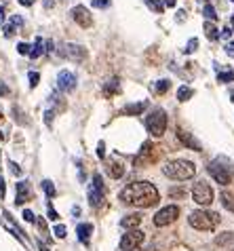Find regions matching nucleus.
<instances>
[{
    "label": "nucleus",
    "mask_w": 234,
    "mask_h": 251,
    "mask_svg": "<svg viewBox=\"0 0 234 251\" xmlns=\"http://www.w3.org/2000/svg\"><path fill=\"white\" fill-rule=\"evenodd\" d=\"M125 205L133 207H152L158 203V190L150 182H131L118 194Z\"/></svg>",
    "instance_id": "f257e3e1"
},
{
    "label": "nucleus",
    "mask_w": 234,
    "mask_h": 251,
    "mask_svg": "<svg viewBox=\"0 0 234 251\" xmlns=\"http://www.w3.org/2000/svg\"><path fill=\"white\" fill-rule=\"evenodd\" d=\"M163 173L171 179L184 182V179L194 177L196 167H194V163H190V160H171V163H167L163 167Z\"/></svg>",
    "instance_id": "f03ea898"
},
{
    "label": "nucleus",
    "mask_w": 234,
    "mask_h": 251,
    "mask_svg": "<svg viewBox=\"0 0 234 251\" xmlns=\"http://www.w3.org/2000/svg\"><path fill=\"white\" fill-rule=\"evenodd\" d=\"M209 173L213 176V179H215L217 184H222V186H228L232 182V176H234L230 160H226L224 156L211 160L209 163Z\"/></svg>",
    "instance_id": "7ed1b4c3"
},
{
    "label": "nucleus",
    "mask_w": 234,
    "mask_h": 251,
    "mask_svg": "<svg viewBox=\"0 0 234 251\" xmlns=\"http://www.w3.org/2000/svg\"><path fill=\"white\" fill-rule=\"evenodd\" d=\"M190 226L196 228V230H213L217 224H219V213L215 211H205V209H201V211H194L190 213Z\"/></svg>",
    "instance_id": "20e7f679"
},
{
    "label": "nucleus",
    "mask_w": 234,
    "mask_h": 251,
    "mask_svg": "<svg viewBox=\"0 0 234 251\" xmlns=\"http://www.w3.org/2000/svg\"><path fill=\"white\" fill-rule=\"evenodd\" d=\"M146 127L154 137H161L164 133V129H167V114H164V110H152L146 118Z\"/></svg>",
    "instance_id": "39448f33"
},
{
    "label": "nucleus",
    "mask_w": 234,
    "mask_h": 251,
    "mask_svg": "<svg viewBox=\"0 0 234 251\" xmlns=\"http://www.w3.org/2000/svg\"><path fill=\"white\" fill-rule=\"evenodd\" d=\"M192 199L194 203L207 207L213 203V188L207 184V182H196L194 188H192Z\"/></svg>",
    "instance_id": "423d86ee"
},
{
    "label": "nucleus",
    "mask_w": 234,
    "mask_h": 251,
    "mask_svg": "<svg viewBox=\"0 0 234 251\" xmlns=\"http://www.w3.org/2000/svg\"><path fill=\"white\" fill-rule=\"evenodd\" d=\"M57 53L61 55V57H66V59H74V61H82V59L87 57L85 47L74 45V43H61V45H59V49H57Z\"/></svg>",
    "instance_id": "0eeeda50"
},
{
    "label": "nucleus",
    "mask_w": 234,
    "mask_h": 251,
    "mask_svg": "<svg viewBox=\"0 0 234 251\" xmlns=\"http://www.w3.org/2000/svg\"><path fill=\"white\" fill-rule=\"evenodd\" d=\"M101 201H104V179H101L99 173L93 176V184L89 188V203L93 207H99Z\"/></svg>",
    "instance_id": "6e6552de"
},
{
    "label": "nucleus",
    "mask_w": 234,
    "mask_h": 251,
    "mask_svg": "<svg viewBox=\"0 0 234 251\" xmlns=\"http://www.w3.org/2000/svg\"><path fill=\"white\" fill-rule=\"evenodd\" d=\"M143 243V232L141 230H137V228H133V230H129L127 234H122V239H120V249L122 251H133V249H137Z\"/></svg>",
    "instance_id": "1a4fd4ad"
},
{
    "label": "nucleus",
    "mask_w": 234,
    "mask_h": 251,
    "mask_svg": "<svg viewBox=\"0 0 234 251\" xmlns=\"http://www.w3.org/2000/svg\"><path fill=\"white\" fill-rule=\"evenodd\" d=\"M177 215H180V209H177L175 205H169V207L161 209V211L154 215V224L156 226H169L177 220Z\"/></svg>",
    "instance_id": "9d476101"
},
{
    "label": "nucleus",
    "mask_w": 234,
    "mask_h": 251,
    "mask_svg": "<svg viewBox=\"0 0 234 251\" xmlns=\"http://www.w3.org/2000/svg\"><path fill=\"white\" fill-rule=\"evenodd\" d=\"M72 19L76 22L80 27H91L93 24V17H91V11L87 9V6H74V9L70 11Z\"/></svg>",
    "instance_id": "9b49d317"
},
{
    "label": "nucleus",
    "mask_w": 234,
    "mask_h": 251,
    "mask_svg": "<svg viewBox=\"0 0 234 251\" xmlns=\"http://www.w3.org/2000/svg\"><path fill=\"white\" fill-rule=\"evenodd\" d=\"M57 87L61 89V91L70 93L76 89V76H74L72 72H68V70H64V72H59L57 76Z\"/></svg>",
    "instance_id": "f8f14e48"
},
{
    "label": "nucleus",
    "mask_w": 234,
    "mask_h": 251,
    "mask_svg": "<svg viewBox=\"0 0 234 251\" xmlns=\"http://www.w3.org/2000/svg\"><path fill=\"white\" fill-rule=\"evenodd\" d=\"M177 137H180V142L186 146V148H190V150H196V152H201V150H203L201 142L192 137V135L188 133V131H184V129H177Z\"/></svg>",
    "instance_id": "ddd939ff"
},
{
    "label": "nucleus",
    "mask_w": 234,
    "mask_h": 251,
    "mask_svg": "<svg viewBox=\"0 0 234 251\" xmlns=\"http://www.w3.org/2000/svg\"><path fill=\"white\" fill-rule=\"evenodd\" d=\"M27 199H30V188H27V182H19L15 186V203L23 205Z\"/></svg>",
    "instance_id": "4468645a"
},
{
    "label": "nucleus",
    "mask_w": 234,
    "mask_h": 251,
    "mask_svg": "<svg viewBox=\"0 0 234 251\" xmlns=\"http://www.w3.org/2000/svg\"><path fill=\"white\" fill-rule=\"evenodd\" d=\"M140 224H141V215L140 213H131V215H127V218L120 220V226L122 228H131V230L137 228Z\"/></svg>",
    "instance_id": "2eb2a0df"
},
{
    "label": "nucleus",
    "mask_w": 234,
    "mask_h": 251,
    "mask_svg": "<svg viewBox=\"0 0 234 251\" xmlns=\"http://www.w3.org/2000/svg\"><path fill=\"white\" fill-rule=\"evenodd\" d=\"M148 108V101H140V103H131V106H127L125 110H122V114L127 116H135V114H141L143 110Z\"/></svg>",
    "instance_id": "dca6fc26"
},
{
    "label": "nucleus",
    "mask_w": 234,
    "mask_h": 251,
    "mask_svg": "<svg viewBox=\"0 0 234 251\" xmlns=\"http://www.w3.org/2000/svg\"><path fill=\"white\" fill-rule=\"evenodd\" d=\"M76 232H78V239H80V243H85V245H87V243H89V239H91L93 226H91V224H80Z\"/></svg>",
    "instance_id": "f3484780"
},
{
    "label": "nucleus",
    "mask_w": 234,
    "mask_h": 251,
    "mask_svg": "<svg viewBox=\"0 0 234 251\" xmlns=\"http://www.w3.org/2000/svg\"><path fill=\"white\" fill-rule=\"evenodd\" d=\"M108 173H110V176H112L114 179H118V177L125 176V167H122L120 163H110V167H108Z\"/></svg>",
    "instance_id": "a211bd4d"
},
{
    "label": "nucleus",
    "mask_w": 234,
    "mask_h": 251,
    "mask_svg": "<svg viewBox=\"0 0 234 251\" xmlns=\"http://www.w3.org/2000/svg\"><path fill=\"white\" fill-rule=\"evenodd\" d=\"M45 40L43 38H36V43H34V47L30 49V57L32 59H36V57H40V55H43L45 53Z\"/></svg>",
    "instance_id": "6ab92c4d"
},
{
    "label": "nucleus",
    "mask_w": 234,
    "mask_h": 251,
    "mask_svg": "<svg viewBox=\"0 0 234 251\" xmlns=\"http://www.w3.org/2000/svg\"><path fill=\"white\" fill-rule=\"evenodd\" d=\"M19 25H22V17L13 15V17H11V24L4 25V34H6V36H11V34L15 32V27H19Z\"/></svg>",
    "instance_id": "aec40b11"
},
{
    "label": "nucleus",
    "mask_w": 234,
    "mask_h": 251,
    "mask_svg": "<svg viewBox=\"0 0 234 251\" xmlns=\"http://www.w3.org/2000/svg\"><path fill=\"white\" fill-rule=\"evenodd\" d=\"M219 199H222L224 207L228 209V211L234 213V197H232V194H230V192H222V197H219Z\"/></svg>",
    "instance_id": "412c9836"
},
{
    "label": "nucleus",
    "mask_w": 234,
    "mask_h": 251,
    "mask_svg": "<svg viewBox=\"0 0 234 251\" xmlns=\"http://www.w3.org/2000/svg\"><path fill=\"white\" fill-rule=\"evenodd\" d=\"M205 34H207V38L209 40H217L219 38V32H217V27L215 25H213V24H205Z\"/></svg>",
    "instance_id": "4be33fe9"
},
{
    "label": "nucleus",
    "mask_w": 234,
    "mask_h": 251,
    "mask_svg": "<svg viewBox=\"0 0 234 251\" xmlns=\"http://www.w3.org/2000/svg\"><path fill=\"white\" fill-rule=\"evenodd\" d=\"M192 95H194V91H192L190 87H180V91H177V100H180V101H188Z\"/></svg>",
    "instance_id": "5701e85b"
},
{
    "label": "nucleus",
    "mask_w": 234,
    "mask_h": 251,
    "mask_svg": "<svg viewBox=\"0 0 234 251\" xmlns=\"http://www.w3.org/2000/svg\"><path fill=\"white\" fill-rule=\"evenodd\" d=\"M104 93H106V95H114V93H118V80H116V78L110 80L108 85L104 87Z\"/></svg>",
    "instance_id": "b1692460"
},
{
    "label": "nucleus",
    "mask_w": 234,
    "mask_h": 251,
    "mask_svg": "<svg viewBox=\"0 0 234 251\" xmlns=\"http://www.w3.org/2000/svg\"><path fill=\"white\" fill-rule=\"evenodd\" d=\"M146 4H148L154 13H163V9H164V2H163V0H146Z\"/></svg>",
    "instance_id": "393cba45"
},
{
    "label": "nucleus",
    "mask_w": 234,
    "mask_h": 251,
    "mask_svg": "<svg viewBox=\"0 0 234 251\" xmlns=\"http://www.w3.org/2000/svg\"><path fill=\"white\" fill-rule=\"evenodd\" d=\"M232 241H234V232H224L222 236L215 239L217 245H228V243H232Z\"/></svg>",
    "instance_id": "a878e982"
},
{
    "label": "nucleus",
    "mask_w": 234,
    "mask_h": 251,
    "mask_svg": "<svg viewBox=\"0 0 234 251\" xmlns=\"http://www.w3.org/2000/svg\"><path fill=\"white\" fill-rule=\"evenodd\" d=\"M169 87H171L169 80H158V82H156V93H167Z\"/></svg>",
    "instance_id": "bb28decb"
},
{
    "label": "nucleus",
    "mask_w": 234,
    "mask_h": 251,
    "mask_svg": "<svg viewBox=\"0 0 234 251\" xmlns=\"http://www.w3.org/2000/svg\"><path fill=\"white\" fill-rule=\"evenodd\" d=\"M217 80L219 82H230V80H234V72H232V70H228V72H222L217 76Z\"/></svg>",
    "instance_id": "cd10ccee"
},
{
    "label": "nucleus",
    "mask_w": 234,
    "mask_h": 251,
    "mask_svg": "<svg viewBox=\"0 0 234 251\" xmlns=\"http://www.w3.org/2000/svg\"><path fill=\"white\" fill-rule=\"evenodd\" d=\"M205 17H207V19H211V22H215V19H217V15H215V9H213L211 4H207V6H205Z\"/></svg>",
    "instance_id": "c85d7f7f"
},
{
    "label": "nucleus",
    "mask_w": 234,
    "mask_h": 251,
    "mask_svg": "<svg viewBox=\"0 0 234 251\" xmlns=\"http://www.w3.org/2000/svg\"><path fill=\"white\" fill-rule=\"evenodd\" d=\"M43 188H45V192L49 194V197H55V186H53V182L45 179V182H43Z\"/></svg>",
    "instance_id": "c756f323"
},
{
    "label": "nucleus",
    "mask_w": 234,
    "mask_h": 251,
    "mask_svg": "<svg viewBox=\"0 0 234 251\" xmlns=\"http://www.w3.org/2000/svg\"><path fill=\"white\" fill-rule=\"evenodd\" d=\"M196 47H198V40H196V38H192L190 43H188V47L184 49V51H186V53H192V51H196Z\"/></svg>",
    "instance_id": "7c9ffc66"
},
{
    "label": "nucleus",
    "mask_w": 234,
    "mask_h": 251,
    "mask_svg": "<svg viewBox=\"0 0 234 251\" xmlns=\"http://www.w3.org/2000/svg\"><path fill=\"white\" fill-rule=\"evenodd\" d=\"M38 80H40V74H38V72H30V85H32V87H36V85H38Z\"/></svg>",
    "instance_id": "2f4dec72"
},
{
    "label": "nucleus",
    "mask_w": 234,
    "mask_h": 251,
    "mask_svg": "<svg viewBox=\"0 0 234 251\" xmlns=\"http://www.w3.org/2000/svg\"><path fill=\"white\" fill-rule=\"evenodd\" d=\"M30 49H32V47H27L25 43H22V45H17V51H19V53H22V55H30Z\"/></svg>",
    "instance_id": "473e14b6"
},
{
    "label": "nucleus",
    "mask_w": 234,
    "mask_h": 251,
    "mask_svg": "<svg viewBox=\"0 0 234 251\" xmlns=\"http://www.w3.org/2000/svg\"><path fill=\"white\" fill-rule=\"evenodd\" d=\"M23 220L25 222H36V215H34L30 209H25V211H23Z\"/></svg>",
    "instance_id": "72a5a7b5"
},
{
    "label": "nucleus",
    "mask_w": 234,
    "mask_h": 251,
    "mask_svg": "<svg viewBox=\"0 0 234 251\" xmlns=\"http://www.w3.org/2000/svg\"><path fill=\"white\" fill-rule=\"evenodd\" d=\"M55 236H57V239H64V236H66V228L57 226V228H55Z\"/></svg>",
    "instance_id": "f704fd0d"
},
{
    "label": "nucleus",
    "mask_w": 234,
    "mask_h": 251,
    "mask_svg": "<svg viewBox=\"0 0 234 251\" xmlns=\"http://www.w3.org/2000/svg\"><path fill=\"white\" fill-rule=\"evenodd\" d=\"M97 156H99V158H104V156H106V146H104V142L97 146Z\"/></svg>",
    "instance_id": "c9c22d12"
},
{
    "label": "nucleus",
    "mask_w": 234,
    "mask_h": 251,
    "mask_svg": "<svg viewBox=\"0 0 234 251\" xmlns=\"http://www.w3.org/2000/svg\"><path fill=\"white\" fill-rule=\"evenodd\" d=\"M108 2L110 0H93V6H99L101 9V6H108Z\"/></svg>",
    "instance_id": "e433bc0d"
},
{
    "label": "nucleus",
    "mask_w": 234,
    "mask_h": 251,
    "mask_svg": "<svg viewBox=\"0 0 234 251\" xmlns=\"http://www.w3.org/2000/svg\"><path fill=\"white\" fill-rule=\"evenodd\" d=\"M49 218L55 222V220H59V215H57V211H55V209L53 207H49Z\"/></svg>",
    "instance_id": "4c0bfd02"
},
{
    "label": "nucleus",
    "mask_w": 234,
    "mask_h": 251,
    "mask_svg": "<svg viewBox=\"0 0 234 251\" xmlns=\"http://www.w3.org/2000/svg\"><path fill=\"white\" fill-rule=\"evenodd\" d=\"M0 95H9V87L4 82H0Z\"/></svg>",
    "instance_id": "58836bf2"
},
{
    "label": "nucleus",
    "mask_w": 234,
    "mask_h": 251,
    "mask_svg": "<svg viewBox=\"0 0 234 251\" xmlns=\"http://www.w3.org/2000/svg\"><path fill=\"white\" fill-rule=\"evenodd\" d=\"M45 123H47V125L53 123V112H47V114H45Z\"/></svg>",
    "instance_id": "ea45409f"
},
{
    "label": "nucleus",
    "mask_w": 234,
    "mask_h": 251,
    "mask_svg": "<svg viewBox=\"0 0 234 251\" xmlns=\"http://www.w3.org/2000/svg\"><path fill=\"white\" fill-rule=\"evenodd\" d=\"M232 36V30H230V27H226V30L222 32V38H230Z\"/></svg>",
    "instance_id": "a19ab883"
},
{
    "label": "nucleus",
    "mask_w": 234,
    "mask_h": 251,
    "mask_svg": "<svg viewBox=\"0 0 234 251\" xmlns=\"http://www.w3.org/2000/svg\"><path fill=\"white\" fill-rule=\"evenodd\" d=\"M171 197H184V190H171Z\"/></svg>",
    "instance_id": "79ce46f5"
},
{
    "label": "nucleus",
    "mask_w": 234,
    "mask_h": 251,
    "mask_svg": "<svg viewBox=\"0 0 234 251\" xmlns=\"http://www.w3.org/2000/svg\"><path fill=\"white\" fill-rule=\"evenodd\" d=\"M226 51H228V55H234V43H230V45H226Z\"/></svg>",
    "instance_id": "37998d69"
},
{
    "label": "nucleus",
    "mask_w": 234,
    "mask_h": 251,
    "mask_svg": "<svg viewBox=\"0 0 234 251\" xmlns=\"http://www.w3.org/2000/svg\"><path fill=\"white\" fill-rule=\"evenodd\" d=\"M19 4H23V6H32V4H34V0H19Z\"/></svg>",
    "instance_id": "c03bdc74"
},
{
    "label": "nucleus",
    "mask_w": 234,
    "mask_h": 251,
    "mask_svg": "<svg viewBox=\"0 0 234 251\" xmlns=\"http://www.w3.org/2000/svg\"><path fill=\"white\" fill-rule=\"evenodd\" d=\"M11 167H13V173H15V176H19V173H22V169H19L15 163H11Z\"/></svg>",
    "instance_id": "a18cd8bd"
},
{
    "label": "nucleus",
    "mask_w": 234,
    "mask_h": 251,
    "mask_svg": "<svg viewBox=\"0 0 234 251\" xmlns=\"http://www.w3.org/2000/svg\"><path fill=\"white\" fill-rule=\"evenodd\" d=\"M53 4H55V0H45V9H51Z\"/></svg>",
    "instance_id": "49530a36"
},
{
    "label": "nucleus",
    "mask_w": 234,
    "mask_h": 251,
    "mask_svg": "<svg viewBox=\"0 0 234 251\" xmlns=\"http://www.w3.org/2000/svg\"><path fill=\"white\" fill-rule=\"evenodd\" d=\"M177 0H164V6H175Z\"/></svg>",
    "instance_id": "de8ad7c7"
},
{
    "label": "nucleus",
    "mask_w": 234,
    "mask_h": 251,
    "mask_svg": "<svg viewBox=\"0 0 234 251\" xmlns=\"http://www.w3.org/2000/svg\"><path fill=\"white\" fill-rule=\"evenodd\" d=\"M38 222V228L40 230H47V224H45V220H36Z\"/></svg>",
    "instance_id": "09e8293b"
},
{
    "label": "nucleus",
    "mask_w": 234,
    "mask_h": 251,
    "mask_svg": "<svg viewBox=\"0 0 234 251\" xmlns=\"http://www.w3.org/2000/svg\"><path fill=\"white\" fill-rule=\"evenodd\" d=\"M2 24H4V9L0 6V25H2Z\"/></svg>",
    "instance_id": "8fccbe9b"
},
{
    "label": "nucleus",
    "mask_w": 234,
    "mask_h": 251,
    "mask_svg": "<svg viewBox=\"0 0 234 251\" xmlns=\"http://www.w3.org/2000/svg\"><path fill=\"white\" fill-rule=\"evenodd\" d=\"M232 27H234V17H232Z\"/></svg>",
    "instance_id": "3c124183"
},
{
    "label": "nucleus",
    "mask_w": 234,
    "mask_h": 251,
    "mask_svg": "<svg viewBox=\"0 0 234 251\" xmlns=\"http://www.w3.org/2000/svg\"><path fill=\"white\" fill-rule=\"evenodd\" d=\"M232 101H234V95H232Z\"/></svg>",
    "instance_id": "603ef678"
},
{
    "label": "nucleus",
    "mask_w": 234,
    "mask_h": 251,
    "mask_svg": "<svg viewBox=\"0 0 234 251\" xmlns=\"http://www.w3.org/2000/svg\"><path fill=\"white\" fill-rule=\"evenodd\" d=\"M64 2H68V0H64Z\"/></svg>",
    "instance_id": "864d4df0"
},
{
    "label": "nucleus",
    "mask_w": 234,
    "mask_h": 251,
    "mask_svg": "<svg viewBox=\"0 0 234 251\" xmlns=\"http://www.w3.org/2000/svg\"><path fill=\"white\" fill-rule=\"evenodd\" d=\"M232 2H234V0H232Z\"/></svg>",
    "instance_id": "5fc2aeb1"
}]
</instances>
